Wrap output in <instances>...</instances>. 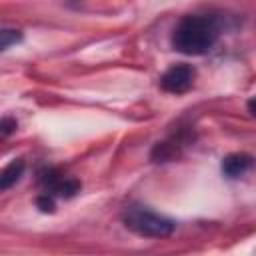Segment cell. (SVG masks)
I'll list each match as a JSON object with an SVG mask.
<instances>
[{
	"instance_id": "obj_1",
	"label": "cell",
	"mask_w": 256,
	"mask_h": 256,
	"mask_svg": "<svg viewBox=\"0 0 256 256\" xmlns=\"http://www.w3.org/2000/svg\"><path fill=\"white\" fill-rule=\"evenodd\" d=\"M218 40V24L210 16H184L172 34L174 50L200 56L206 54Z\"/></svg>"
},
{
	"instance_id": "obj_2",
	"label": "cell",
	"mask_w": 256,
	"mask_h": 256,
	"mask_svg": "<svg viewBox=\"0 0 256 256\" xmlns=\"http://www.w3.org/2000/svg\"><path fill=\"white\" fill-rule=\"evenodd\" d=\"M124 224L132 232L148 238H164L174 232V222L166 216H160L144 206H130L124 212Z\"/></svg>"
},
{
	"instance_id": "obj_3",
	"label": "cell",
	"mask_w": 256,
	"mask_h": 256,
	"mask_svg": "<svg viewBox=\"0 0 256 256\" xmlns=\"http://www.w3.org/2000/svg\"><path fill=\"white\" fill-rule=\"evenodd\" d=\"M192 84H194V68H190L186 64L172 66L160 78V86L166 92H172V94H182V92L190 90Z\"/></svg>"
},
{
	"instance_id": "obj_4",
	"label": "cell",
	"mask_w": 256,
	"mask_h": 256,
	"mask_svg": "<svg viewBox=\"0 0 256 256\" xmlns=\"http://www.w3.org/2000/svg\"><path fill=\"white\" fill-rule=\"evenodd\" d=\"M80 190V182L74 178H66V176H50L46 178V194L50 196H64L70 198Z\"/></svg>"
},
{
	"instance_id": "obj_5",
	"label": "cell",
	"mask_w": 256,
	"mask_h": 256,
	"mask_svg": "<svg viewBox=\"0 0 256 256\" xmlns=\"http://www.w3.org/2000/svg\"><path fill=\"white\" fill-rule=\"evenodd\" d=\"M252 166V156L250 154H228L222 160V172L230 178H238L242 176L248 168Z\"/></svg>"
},
{
	"instance_id": "obj_6",
	"label": "cell",
	"mask_w": 256,
	"mask_h": 256,
	"mask_svg": "<svg viewBox=\"0 0 256 256\" xmlns=\"http://www.w3.org/2000/svg\"><path fill=\"white\" fill-rule=\"evenodd\" d=\"M22 174H24V160H12L6 168L0 170V190L14 186Z\"/></svg>"
},
{
	"instance_id": "obj_7",
	"label": "cell",
	"mask_w": 256,
	"mask_h": 256,
	"mask_svg": "<svg viewBox=\"0 0 256 256\" xmlns=\"http://www.w3.org/2000/svg\"><path fill=\"white\" fill-rule=\"evenodd\" d=\"M22 38L18 30H0V50H6L8 46L16 44Z\"/></svg>"
},
{
	"instance_id": "obj_8",
	"label": "cell",
	"mask_w": 256,
	"mask_h": 256,
	"mask_svg": "<svg viewBox=\"0 0 256 256\" xmlns=\"http://www.w3.org/2000/svg\"><path fill=\"white\" fill-rule=\"evenodd\" d=\"M38 206H40V210H44V212H52V210H54L52 196H50V194H42V196L38 198Z\"/></svg>"
},
{
	"instance_id": "obj_9",
	"label": "cell",
	"mask_w": 256,
	"mask_h": 256,
	"mask_svg": "<svg viewBox=\"0 0 256 256\" xmlns=\"http://www.w3.org/2000/svg\"><path fill=\"white\" fill-rule=\"evenodd\" d=\"M14 128H16V122L12 118H2L0 120V132L2 134H10V132H14Z\"/></svg>"
}]
</instances>
